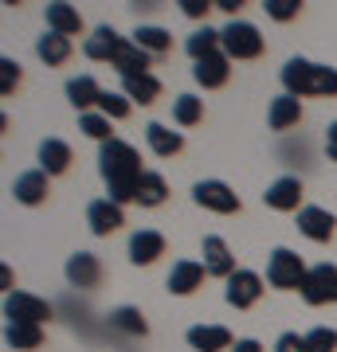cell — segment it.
Listing matches in <instances>:
<instances>
[{
	"label": "cell",
	"mask_w": 337,
	"mask_h": 352,
	"mask_svg": "<svg viewBox=\"0 0 337 352\" xmlns=\"http://www.w3.org/2000/svg\"><path fill=\"white\" fill-rule=\"evenodd\" d=\"M283 87L294 98H337V67L314 63V59H287L283 67Z\"/></svg>",
	"instance_id": "obj_2"
},
{
	"label": "cell",
	"mask_w": 337,
	"mask_h": 352,
	"mask_svg": "<svg viewBox=\"0 0 337 352\" xmlns=\"http://www.w3.org/2000/svg\"><path fill=\"white\" fill-rule=\"evenodd\" d=\"M145 141H150V149L157 157H176V153L185 149V138H181V129H169L161 122H150L145 126Z\"/></svg>",
	"instance_id": "obj_26"
},
{
	"label": "cell",
	"mask_w": 337,
	"mask_h": 352,
	"mask_svg": "<svg viewBox=\"0 0 337 352\" xmlns=\"http://www.w3.org/2000/svg\"><path fill=\"white\" fill-rule=\"evenodd\" d=\"M208 8H216L212 0H181V12H185L188 20H204V16H208Z\"/></svg>",
	"instance_id": "obj_39"
},
{
	"label": "cell",
	"mask_w": 337,
	"mask_h": 352,
	"mask_svg": "<svg viewBox=\"0 0 337 352\" xmlns=\"http://www.w3.org/2000/svg\"><path fill=\"white\" fill-rule=\"evenodd\" d=\"M134 43H138L141 51H150L153 59H157V55H165V51L173 47V36H169L165 28H157V24H138V32H134Z\"/></svg>",
	"instance_id": "obj_31"
},
{
	"label": "cell",
	"mask_w": 337,
	"mask_h": 352,
	"mask_svg": "<svg viewBox=\"0 0 337 352\" xmlns=\"http://www.w3.org/2000/svg\"><path fill=\"white\" fill-rule=\"evenodd\" d=\"M188 349L192 352H232L236 349V337L227 325H192L185 333Z\"/></svg>",
	"instance_id": "obj_11"
},
{
	"label": "cell",
	"mask_w": 337,
	"mask_h": 352,
	"mask_svg": "<svg viewBox=\"0 0 337 352\" xmlns=\"http://www.w3.org/2000/svg\"><path fill=\"white\" fill-rule=\"evenodd\" d=\"M192 200H196V208L216 212V215H236L243 208L239 196L232 192V184H224V180H200L196 188H192Z\"/></svg>",
	"instance_id": "obj_6"
},
{
	"label": "cell",
	"mask_w": 337,
	"mask_h": 352,
	"mask_svg": "<svg viewBox=\"0 0 337 352\" xmlns=\"http://www.w3.org/2000/svg\"><path fill=\"white\" fill-rule=\"evenodd\" d=\"M325 157H329V161L337 164V122L329 129H325Z\"/></svg>",
	"instance_id": "obj_41"
},
{
	"label": "cell",
	"mask_w": 337,
	"mask_h": 352,
	"mask_svg": "<svg viewBox=\"0 0 337 352\" xmlns=\"http://www.w3.org/2000/svg\"><path fill=\"white\" fill-rule=\"evenodd\" d=\"M263 204L271 212H302V180L298 176H278L275 184L263 192Z\"/></svg>",
	"instance_id": "obj_14"
},
{
	"label": "cell",
	"mask_w": 337,
	"mask_h": 352,
	"mask_svg": "<svg viewBox=\"0 0 337 352\" xmlns=\"http://www.w3.org/2000/svg\"><path fill=\"white\" fill-rule=\"evenodd\" d=\"M16 82H20V63H12V59H0V94H12Z\"/></svg>",
	"instance_id": "obj_38"
},
{
	"label": "cell",
	"mask_w": 337,
	"mask_h": 352,
	"mask_svg": "<svg viewBox=\"0 0 337 352\" xmlns=\"http://www.w3.org/2000/svg\"><path fill=\"white\" fill-rule=\"evenodd\" d=\"M263 8H267V16L278 20V24H290V20H298V12H302L298 0H267Z\"/></svg>",
	"instance_id": "obj_37"
},
{
	"label": "cell",
	"mask_w": 337,
	"mask_h": 352,
	"mask_svg": "<svg viewBox=\"0 0 337 352\" xmlns=\"http://www.w3.org/2000/svg\"><path fill=\"white\" fill-rule=\"evenodd\" d=\"M302 302L306 305H329L337 302V266L334 263H318L310 266V274L302 282Z\"/></svg>",
	"instance_id": "obj_5"
},
{
	"label": "cell",
	"mask_w": 337,
	"mask_h": 352,
	"mask_svg": "<svg viewBox=\"0 0 337 352\" xmlns=\"http://www.w3.org/2000/svg\"><path fill=\"white\" fill-rule=\"evenodd\" d=\"M4 317L8 321H28V325H43L51 317V302L28 294V289H12V294H4Z\"/></svg>",
	"instance_id": "obj_7"
},
{
	"label": "cell",
	"mask_w": 337,
	"mask_h": 352,
	"mask_svg": "<svg viewBox=\"0 0 337 352\" xmlns=\"http://www.w3.org/2000/svg\"><path fill=\"white\" fill-rule=\"evenodd\" d=\"M275 352H306V337H298V333H283V337L275 340Z\"/></svg>",
	"instance_id": "obj_40"
},
{
	"label": "cell",
	"mask_w": 337,
	"mask_h": 352,
	"mask_svg": "<svg viewBox=\"0 0 337 352\" xmlns=\"http://www.w3.org/2000/svg\"><path fill=\"white\" fill-rule=\"evenodd\" d=\"M0 282H4V294H12V270H8V266L0 270Z\"/></svg>",
	"instance_id": "obj_44"
},
{
	"label": "cell",
	"mask_w": 337,
	"mask_h": 352,
	"mask_svg": "<svg viewBox=\"0 0 337 352\" xmlns=\"http://www.w3.org/2000/svg\"><path fill=\"white\" fill-rule=\"evenodd\" d=\"M87 223H90V231L94 235H114L118 227L125 223V215H122V204H114L110 196L106 200H90V208H87Z\"/></svg>",
	"instance_id": "obj_18"
},
{
	"label": "cell",
	"mask_w": 337,
	"mask_h": 352,
	"mask_svg": "<svg viewBox=\"0 0 337 352\" xmlns=\"http://www.w3.org/2000/svg\"><path fill=\"white\" fill-rule=\"evenodd\" d=\"M67 282L75 289H94L102 286V263H99V254H90V251H79L67 258Z\"/></svg>",
	"instance_id": "obj_15"
},
{
	"label": "cell",
	"mask_w": 337,
	"mask_h": 352,
	"mask_svg": "<svg viewBox=\"0 0 337 352\" xmlns=\"http://www.w3.org/2000/svg\"><path fill=\"white\" fill-rule=\"evenodd\" d=\"M39 168L48 176H63L67 168H71V161H75V153H71V145L63 138H43L39 141Z\"/></svg>",
	"instance_id": "obj_20"
},
{
	"label": "cell",
	"mask_w": 337,
	"mask_h": 352,
	"mask_svg": "<svg viewBox=\"0 0 337 352\" xmlns=\"http://www.w3.org/2000/svg\"><path fill=\"white\" fill-rule=\"evenodd\" d=\"M110 325L118 329V333H125V337H145V333H150L141 309H134V305H118V309L110 314Z\"/></svg>",
	"instance_id": "obj_32"
},
{
	"label": "cell",
	"mask_w": 337,
	"mask_h": 352,
	"mask_svg": "<svg viewBox=\"0 0 337 352\" xmlns=\"http://www.w3.org/2000/svg\"><path fill=\"white\" fill-rule=\"evenodd\" d=\"M185 51L192 55V63H200V59H208V55H216V51H224V39H220V32L216 28H196L192 36L185 39Z\"/></svg>",
	"instance_id": "obj_29"
},
{
	"label": "cell",
	"mask_w": 337,
	"mask_h": 352,
	"mask_svg": "<svg viewBox=\"0 0 337 352\" xmlns=\"http://www.w3.org/2000/svg\"><path fill=\"white\" fill-rule=\"evenodd\" d=\"M204 263H192V258H181V263H173V270H169V278H165V289L169 294H176V298H188V294H196L200 286H204Z\"/></svg>",
	"instance_id": "obj_16"
},
{
	"label": "cell",
	"mask_w": 337,
	"mask_h": 352,
	"mask_svg": "<svg viewBox=\"0 0 337 352\" xmlns=\"http://www.w3.org/2000/svg\"><path fill=\"white\" fill-rule=\"evenodd\" d=\"M48 32H55V36H79L83 32V16H79L75 4H63V0H55V4H48Z\"/></svg>",
	"instance_id": "obj_23"
},
{
	"label": "cell",
	"mask_w": 337,
	"mask_h": 352,
	"mask_svg": "<svg viewBox=\"0 0 337 352\" xmlns=\"http://www.w3.org/2000/svg\"><path fill=\"white\" fill-rule=\"evenodd\" d=\"M267 122H271V129H275V133L294 129L302 122V102L294 98V94H278V98L271 102V110H267Z\"/></svg>",
	"instance_id": "obj_24"
},
{
	"label": "cell",
	"mask_w": 337,
	"mask_h": 352,
	"mask_svg": "<svg viewBox=\"0 0 337 352\" xmlns=\"http://www.w3.org/2000/svg\"><path fill=\"white\" fill-rule=\"evenodd\" d=\"M122 94L138 106H153L161 98V78L157 75H138V78H122Z\"/></svg>",
	"instance_id": "obj_28"
},
{
	"label": "cell",
	"mask_w": 337,
	"mask_h": 352,
	"mask_svg": "<svg viewBox=\"0 0 337 352\" xmlns=\"http://www.w3.org/2000/svg\"><path fill=\"white\" fill-rule=\"evenodd\" d=\"M12 196L16 204H24V208H39V204L51 196V176L43 168H28L12 180Z\"/></svg>",
	"instance_id": "obj_9"
},
{
	"label": "cell",
	"mask_w": 337,
	"mask_h": 352,
	"mask_svg": "<svg viewBox=\"0 0 337 352\" xmlns=\"http://www.w3.org/2000/svg\"><path fill=\"white\" fill-rule=\"evenodd\" d=\"M224 298L232 309H251V305L263 298V278L255 270H236V274L227 278V289Z\"/></svg>",
	"instance_id": "obj_8"
},
{
	"label": "cell",
	"mask_w": 337,
	"mask_h": 352,
	"mask_svg": "<svg viewBox=\"0 0 337 352\" xmlns=\"http://www.w3.org/2000/svg\"><path fill=\"white\" fill-rule=\"evenodd\" d=\"M165 235L161 231H153V227H141V231H134L130 235V247H125V254H130V263L134 266H153L157 258L165 254Z\"/></svg>",
	"instance_id": "obj_10"
},
{
	"label": "cell",
	"mask_w": 337,
	"mask_h": 352,
	"mask_svg": "<svg viewBox=\"0 0 337 352\" xmlns=\"http://www.w3.org/2000/svg\"><path fill=\"white\" fill-rule=\"evenodd\" d=\"M4 344L16 352H36L43 349V325H28V321H8L4 325Z\"/></svg>",
	"instance_id": "obj_25"
},
{
	"label": "cell",
	"mask_w": 337,
	"mask_h": 352,
	"mask_svg": "<svg viewBox=\"0 0 337 352\" xmlns=\"http://www.w3.org/2000/svg\"><path fill=\"white\" fill-rule=\"evenodd\" d=\"M232 352H263V344L255 337H243V340H236V349Z\"/></svg>",
	"instance_id": "obj_42"
},
{
	"label": "cell",
	"mask_w": 337,
	"mask_h": 352,
	"mask_svg": "<svg viewBox=\"0 0 337 352\" xmlns=\"http://www.w3.org/2000/svg\"><path fill=\"white\" fill-rule=\"evenodd\" d=\"M114 71H118V75L122 78H138V75H153L150 67H153V55L150 51H141L138 43H134V39H130V43H125L122 51H118V59H114Z\"/></svg>",
	"instance_id": "obj_22"
},
{
	"label": "cell",
	"mask_w": 337,
	"mask_h": 352,
	"mask_svg": "<svg viewBox=\"0 0 337 352\" xmlns=\"http://www.w3.org/2000/svg\"><path fill=\"white\" fill-rule=\"evenodd\" d=\"M79 129L87 133V138H94L99 145H106V141H114V129H110V118L99 110H90V113H79Z\"/></svg>",
	"instance_id": "obj_34"
},
{
	"label": "cell",
	"mask_w": 337,
	"mask_h": 352,
	"mask_svg": "<svg viewBox=\"0 0 337 352\" xmlns=\"http://www.w3.org/2000/svg\"><path fill=\"white\" fill-rule=\"evenodd\" d=\"M220 39H224V55L236 63V59H259L263 55V36L259 28L247 24V20H227L220 28Z\"/></svg>",
	"instance_id": "obj_3"
},
{
	"label": "cell",
	"mask_w": 337,
	"mask_h": 352,
	"mask_svg": "<svg viewBox=\"0 0 337 352\" xmlns=\"http://www.w3.org/2000/svg\"><path fill=\"white\" fill-rule=\"evenodd\" d=\"M99 173L110 188V200L114 204H134L138 200V184L145 168H141V157L130 141L114 138L106 145H99Z\"/></svg>",
	"instance_id": "obj_1"
},
{
	"label": "cell",
	"mask_w": 337,
	"mask_h": 352,
	"mask_svg": "<svg viewBox=\"0 0 337 352\" xmlns=\"http://www.w3.org/2000/svg\"><path fill=\"white\" fill-rule=\"evenodd\" d=\"M125 43H130L125 36H118L110 24H102V28H94V36H87L83 55H87V59H94V63H114V59H118V51H122Z\"/></svg>",
	"instance_id": "obj_13"
},
{
	"label": "cell",
	"mask_w": 337,
	"mask_h": 352,
	"mask_svg": "<svg viewBox=\"0 0 337 352\" xmlns=\"http://www.w3.org/2000/svg\"><path fill=\"white\" fill-rule=\"evenodd\" d=\"M130 110H134V102L125 98L122 90H102V98H99V113H106L110 122H122V118H130Z\"/></svg>",
	"instance_id": "obj_35"
},
{
	"label": "cell",
	"mask_w": 337,
	"mask_h": 352,
	"mask_svg": "<svg viewBox=\"0 0 337 352\" xmlns=\"http://www.w3.org/2000/svg\"><path fill=\"white\" fill-rule=\"evenodd\" d=\"M173 122L185 126V129L204 122V98H196V94H176L173 98Z\"/></svg>",
	"instance_id": "obj_33"
},
{
	"label": "cell",
	"mask_w": 337,
	"mask_h": 352,
	"mask_svg": "<svg viewBox=\"0 0 337 352\" xmlns=\"http://www.w3.org/2000/svg\"><path fill=\"white\" fill-rule=\"evenodd\" d=\"M71 51H75V43H71L67 36H55V32H48V36L36 39V55L48 67H63L67 59H71Z\"/></svg>",
	"instance_id": "obj_27"
},
{
	"label": "cell",
	"mask_w": 337,
	"mask_h": 352,
	"mask_svg": "<svg viewBox=\"0 0 337 352\" xmlns=\"http://www.w3.org/2000/svg\"><path fill=\"white\" fill-rule=\"evenodd\" d=\"M306 274H310V266L302 263V254L287 251V247H275L267 258V282L275 289H302Z\"/></svg>",
	"instance_id": "obj_4"
},
{
	"label": "cell",
	"mask_w": 337,
	"mask_h": 352,
	"mask_svg": "<svg viewBox=\"0 0 337 352\" xmlns=\"http://www.w3.org/2000/svg\"><path fill=\"white\" fill-rule=\"evenodd\" d=\"M99 98H102V87H99V82H94L90 75L67 78V102H71V106H75L79 113L99 110Z\"/></svg>",
	"instance_id": "obj_21"
},
{
	"label": "cell",
	"mask_w": 337,
	"mask_h": 352,
	"mask_svg": "<svg viewBox=\"0 0 337 352\" xmlns=\"http://www.w3.org/2000/svg\"><path fill=\"white\" fill-rule=\"evenodd\" d=\"M302 337H306V352H337V329L329 325H318Z\"/></svg>",
	"instance_id": "obj_36"
},
{
	"label": "cell",
	"mask_w": 337,
	"mask_h": 352,
	"mask_svg": "<svg viewBox=\"0 0 337 352\" xmlns=\"http://www.w3.org/2000/svg\"><path fill=\"white\" fill-rule=\"evenodd\" d=\"M192 78H196L204 90L227 87V78H232V59H227L224 51H216V55H208V59H200V63L192 67Z\"/></svg>",
	"instance_id": "obj_19"
},
{
	"label": "cell",
	"mask_w": 337,
	"mask_h": 352,
	"mask_svg": "<svg viewBox=\"0 0 337 352\" xmlns=\"http://www.w3.org/2000/svg\"><path fill=\"white\" fill-rule=\"evenodd\" d=\"M212 4H216V8H224V12L232 16V20H236V12H239V8H243L239 0H212Z\"/></svg>",
	"instance_id": "obj_43"
},
{
	"label": "cell",
	"mask_w": 337,
	"mask_h": 352,
	"mask_svg": "<svg viewBox=\"0 0 337 352\" xmlns=\"http://www.w3.org/2000/svg\"><path fill=\"white\" fill-rule=\"evenodd\" d=\"M165 200H169V180L161 173H145L138 184V200L134 204H141V208H161Z\"/></svg>",
	"instance_id": "obj_30"
},
{
	"label": "cell",
	"mask_w": 337,
	"mask_h": 352,
	"mask_svg": "<svg viewBox=\"0 0 337 352\" xmlns=\"http://www.w3.org/2000/svg\"><path fill=\"white\" fill-rule=\"evenodd\" d=\"M200 254H204V270L212 278H232L236 274V254H232V247H227L220 235H204V243H200Z\"/></svg>",
	"instance_id": "obj_12"
},
{
	"label": "cell",
	"mask_w": 337,
	"mask_h": 352,
	"mask_svg": "<svg viewBox=\"0 0 337 352\" xmlns=\"http://www.w3.org/2000/svg\"><path fill=\"white\" fill-rule=\"evenodd\" d=\"M298 231L310 243H329V239H334V231H337V219H334V212L306 204V208L298 212Z\"/></svg>",
	"instance_id": "obj_17"
}]
</instances>
